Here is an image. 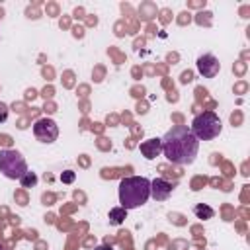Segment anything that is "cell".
<instances>
[{"mask_svg": "<svg viewBox=\"0 0 250 250\" xmlns=\"http://www.w3.org/2000/svg\"><path fill=\"white\" fill-rule=\"evenodd\" d=\"M0 172L10 180H20L27 172V162L21 156V152L14 148H2L0 150Z\"/></svg>", "mask_w": 250, "mask_h": 250, "instance_id": "obj_4", "label": "cell"}, {"mask_svg": "<svg viewBox=\"0 0 250 250\" xmlns=\"http://www.w3.org/2000/svg\"><path fill=\"white\" fill-rule=\"evenodd\" d=\"M160 141H162V154L172 164H180V166L191 164L197 156L199 141L186 125L172 127L170 131H166V135Z\"/></svg>", "mask_w": 250, "mask_h": 250, "instance_id": "obj_1", "label": "cell"}, {"mask_svg": "<svg viewBox=\"0 0 250 250\" xmlns=\"http://www.w3.org/2000/svg\"><path fill=\"white\" fill-rule=\"evenodd\" d=\"M125 215H127V209H123V207H113V209H109V223H111V225H121L123 219H125Z\"/></svg>", "mask_w": 250, "mask_h": 250, "instance_id": "obj_10", "label": "cell"}, {"mask_svg": "<svg viewBox=\"0 0 250 250\" xmlns=\"http://www.w3.org/2000/svg\"><path fill=\"white\" fill-rule=\"evenodd\" d=\"M33 135L39 143H55L59 137V127L51 117H41L33 123Z\"/></svg>", "mask_w": 250, "mask_h": 250, "instance_id": "obj_5", "label": "cell"}, {"mask_svg": "<svg viewBox=\"0 0 250 250\" xmlns=\"http://www.w3.org/2000/svg\"><path fill=\"white\" fill-rule=\"evenodd\" d=\"M20 184L23 186V188H33L35 184H37V176H35V172H31V170H27L21 178H20Z\"/></svg>", "mask_w": 250, "mask_h": 250, "instance_id": "obj_11", "label": "cell"}, {"mask_svg": "<svg viewBox=\"0 0 250 250\" xmlns=\"http://www.w3.org/2000/svg\"><path fill=\"white\" fill-rule=\"evenodd\" d=\"M6 119H8V105L0 104V123H4Z\"/></svg>", "mask_w": 250, "mask_h": 250, "instance_id": "obj_13", "label": "cell"}, {"mask_svg": "<svg viewBox=\"0 0 250 250\" xmlns=\"http://www.w3.org/2000/svg\"><path fill=\"white\" fill-rule=\"evenodd\" d=\"M94 250H113V246H111V244H100V246H96Z\"/></svg>", "mask_w": 250, "mask_h": 250, "instance_id": "obj_14", "label": "cell"}, {"mask_svg": "<svg viewBox=\"0 0 250 250\" xmlns=\"http://www.w3.org/2000/svg\"><path fill=\"white\" fill-rule=\"evenodd\" d=\"M193 213H195V217L197 219H213L215 217V211L209 207V205H205V203H197L195 207H193Z\"/></svg>", "mask_w": 250, "mask_h": 250, "instance_id": "obj_9", "label": "cell"}, {"mask_svg": "<svg viewBox=\"0 0 250 250\" xmlns=\"http://www.w3.org/2000/svg\"><path fill=\"white\" fill-rule=\"evenodd\" d=\"M172 193V184L162 180V178H154L150 182V197L156 201H166Z\"/></svg>", "mask_w": 250, "mask_h": 250, "instance_id": "obj_7", "label": "cell"}, {"mask_svg": "<svg viewBox=\"0 0 250 250\" xmlns=\"http://www.w3.org/2000/svg\"><path fill=\"white\" fill-rule=\"evenodd\" d=\"M0 250H6V248H4V246H2V244H0Z\"/></svg>", "mask_w": 250, "mask_h": 250, "instance_id": "obj_15", "label": "cell"}, {"mask_svg": "<svg viewBox=\"0 0 250 250\" xmlns=\"http://www.w3.org/2000/svg\"><path fill=\"white\" fill-rule=\"evenodd\" d=\"M74 178H76V174H74L72 170H64V172L61 174V182H62V184H72Z\"/></svg>", "mask_w": 250, "mask_h": 250, "instance_id": "obj_12", "label": "cell"}, {"mask_svg": "<svg viewBox=\"0 0 250 250\" xmlns=\"http://www.w3.org/2000/svg\"><path fill=\"white\" fill-rule=\"evenodd\" d=\"M150 197V180L145 176H127L119 182V203L123 209H137Z\"/></svg>", "mask_w": 250, "mask_h": 250, "instance_id": "obj_2", "label": "cell"}, {"mask_svg": "<svg viewBox=\"0 0 250 250\" xmlns=\"http://www.w3.org/2000/svg\"><path fill=\"white\" fill-rule=\"evenodd\" d=\"M162 152V141L160 139H148L145 143H141V154L148 160L156 158L158 154Z\"/></svg>", "mask_w": 250, "mask_h": 250, "instance_id": "obj_8", "label": "cell"}, {"mask_svg": "<svg viewBox=\"0 0 250 250\" xmlns=\"http://www.w3.org/2000/svg\"><path fill=\"white\" fill-rule=\"evenodd\" d=\"M195 66H197V72H199L203 78H215V76L219 74V70H221L219 59H217L215 55H211V53L201 55V57L197 59Z\"/></svg>", "mask_w": 250, "mask_h": 250, "instance_id": "obj_6", "label": "cell"}, {"mask_svg": "<svg viewBox=\"0 0 250 250\" xmlns=\"http://www.w3.org/2000/svg\"><path fill=\"white\" fill-rule=\"evenodd\" d=\"M221 129H223V125L215 111H203V113L195 115L191 121V127H189V131L193 133V137L197 141H211V139L219 137Z\"/></svg>", "mask_w": 250, "mask_h": 250, "instance_id": "obj_3", "label": "cell"}]
</instances>
